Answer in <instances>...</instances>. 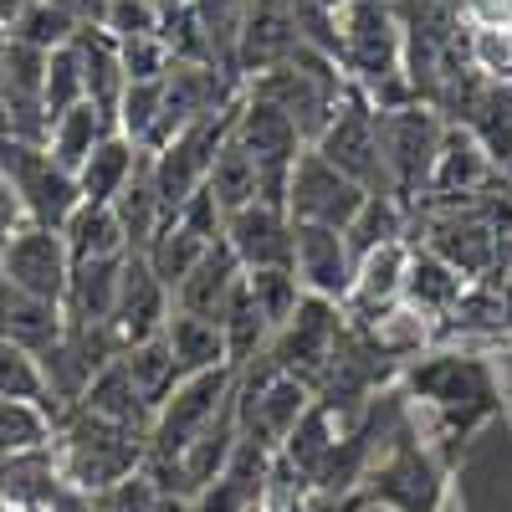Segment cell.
<instances>
[{
  "label": "cell",
  "instance_id": "cell-1",
  "mask_svg": "<svg viewBox=\"0 0 512 512\" xmlns=\"http://www.w3.org/2000/svg\"><path fill=\"white\" fill-rule=\"evenodd\" d=\"M405 395L431 405V415H436V441L431 446L451 461H456V446L472 441L502 405L492 364L482 354H466V349L420 354L405 369Z\"/></svg>",
  "mask_w": 512,
  "mask_h": 512
},
{
  "label": "cell",
  "instance_id": "cell-2",
  "mask_svg": "<svg viewBox=\"0 0 512 512\" xmlns=\"http://www.w3.org/2000/svg\"><path fill=\"white\" fill-rule=\"evenodd\" d=\"M52 451L62 466V482L77 497H98V492L144 472L149 436L128 431V425H113V420H98L88 410H67L52 431Z\"/></svg>",
  "mask_w": 512,
  "mask_h": 512
},
{
  "label": "cell",
  "instance_id": "cell-3",
  "mask_svg": "<svg viewBox=\"0 0 512 512\" xmlns=\"http://www.w3.org/2000/svg\"><path fill=\"white\" fill-rule=\"evenodd\" d=\"M451 456H441L431 441H420L415 431H395L390 451L374 456V466L359 482L364 512H446L451 492Z\"/></svg>",
  "mask_w": 512,
  "mask_h": 512
},
{
  "label": "cell",
  "instance_id": "cell-4",
  "mask_svg": "<svg viewBox=\"0 0 512 512\" xmlns=\"http://www.w3.org/2000/svg\"><path fill=\"white\" fill-rule=\"evenodd\" d=\"M231 405H236V369L231 364L180 379V390L159 405V415L149 425V456L144 461H180Z\"/></svg>",
  "mask_w": 512,
  "mask_h": 512
},
{
  "label": "cell",
  "instance_id": "cell-5",
  "mask_svg": "<svg viewBox=\"0 0 512 512\" xmlns=\"http://www.w3.org/2000/svg\"><path fill=\"white\" fill-rule=\"evenodd\" d=\"M0 175H6V185L16 190V205H21L26 226L62 231L72 221V210L82 205L77 180L47 154V144H26V139L6 134V128H0Z\"/></svg>",
  "mask_w": 512,
  "mask_h": 512
},
{
  "label": "cell",
  "instance_id": "cell-6",
  "mask_svg": "<svg viewBox=\"0 0 512 512\" xmlns=\"http://www.w3.org/2000/svg\"><path fill=\"white\" fill-rule=\"evenodd\" d=\"M446 144V128L431 108L400 103V108H379V154H384V190L400 205L415 200L420 190H431V169Z\"/></svg>",
  "mask_w": 512,
  "mask_h": 512
},
{
  "label": "cell",
  "instance_id": "cell-7",
  "mask_svg": "<svg viewBox=\"0 0 512 512\" xmlns=\"http://www.w3.org/2000/svg\"><path fill=\"white\" fill-rule=\"evenodd\" d=\"M338 175H349L354 185H364L369 195H390L384 190V154H379V108L369 103L364 88H349L338 98L328 128L313 144Z\"/></svg>",
  "mask_w": 512,
  "mask_h": 512
},
{
  "label": "cell",
  "instance_id": "cell-8",
  "mask_svg": "<svg viewBox=\"0 0 512 512\" xmlns=\"http://www.w3.org/2000/svg\"><path fill=\"white\" fill-rule=\"evenodd\" d=\"M369 190L354 185L349 175L318 154V149H303L292 164V185H287V216L292 221H308V226H328V231H349L354 216L364 210Z\"/></svg>",
  "mask_w": 512,
  "mask_h": 512
},
{
  "label": "cell",
  "instance_id": "cell-9",
  "mask_svg": "<svg viewBox=\"0 0 512 512\" xmlns=\"http://www.w3.org/2000/svg\"><path fill=\"white\" fill-rule=\"evenodd\" d=\"M0 277H6L16 292L36 297V303L62 308L67 282H72V251H67L62 231L16 226L11 241H6V256H0Z\"/></svg>",
  "mask_w": 512,
  "mask_h": 512
},
{
  "label": "cell",
  "instance_id": "cell-10",
  "mask_svg": "<svg viewBox=\"0 0 512 512\" xmlns=\"http://www.w3.org/2000/svg\"><path fill=\"white\" fill-rule=\"evenodd\" d=\"M354 267H359V256L344 231L292 221V277L308 297H323V303L344 308V297L354 287Z\"/></svg>",
  "mask_w": 512,
  "mask_h": 512
},
{
  "label": "cell",
  "instance_id": "cell-11",
  "mask_svg": "<svg viewBox=\"0 0 512 512\" xmlns=\"http://www.w3.org/2000/svg\"><path fill=\"white\" fill-rule=\"evenodd\" d=\"M175 318V297L169 287L149 272V262L139 251L123 256V277H118V303H113V333L128 344H144V338H159L164 323Z\"/></svg>",
  "mask_w": 512,
  "mask_h": 512
},
{
  "label": "cell",
  "instance_id": "cell-12",
  "mask_svg": "<svg viewBox=\"0 0 512 512\" xmlns=\"http://www.w3.org/2000/svg\"><path fill=\"white\" fill-rule=\"evenodd\" d=\"M344 62L364 82L400 72V21L379 0H349L344 6Z\"/></svg>",
  "mask_w": 512,
  "mask_h": 512
},
{
  "label": "cell",
  "instance_id": "cell-13",
  "mask_svg": "<svg viewBox=\"0 0 512 512\" xmlns=\"http://www.w3.org/2000/svg\"><path fill=\"white\" fill-rule=\"evenodd\" d=\"M221 241L241 262V272H267V267H292V216L272 205H241L226 216Z\"/></svg>",
  "mask_w": 512,
  "mask_h": 512
},
{
  "label": "cell",
  "instance_id": "cell-14",
  "mask_svg": "<svg viewBox=\"0 0 512 512\" xmlns=\"http://www.w3.org/2000/svg\"><path fill=\"white\" fill-rule=\"evenodd\" d=\"M231 139L256 159V169H287V164H297V154H303V134H297V123L282 108L251 98V93L236 103Z\"/></svg>",
  "mask_w": 512,
  "mask_h": 512
},
{
  "label": "cell",
  "instance_id": "cell-15",
  "mask_svg": "<svg viewBox=\"0 0 512 512\" xmlns=\"http://www.w3.org/2000/svg\"><path fill=\"white\" fill-rule=\"evenodd\" d=\"M425 251H436L441 262H451L461 277H482L502 256V231L487 216H477V210H456V216H446V221L431 226Z\"/></svg>",
  "mask_w": 512,
  "mask_h": 512
},
{
  "label": "cell",
  "instance_id": "cell-16",
  "mask_svg": "<svg viewBox=\"0 0 512 512\" xmlns=\"http://www.w3.org/2000/svg\"><path fill=\"white\" fill-rule=\"evenodd\" d=\"M241 262L231 256L226 241H216L205 256H200V267L175 287V313H190V318H205V323H221L226 303H231V292L241 287Z\"/></svg>",
  "mask_w": 512,
  "mask_h": 512
},
{
  "label": "cell",
  "instance_id": "cell-17",
  "mask_svg": "<svg viewBox=\"0 0 512 512\" xmlns=\"http://www.w3.org/2000/svg\"><path fill=\"white\" fill-rule=\"evenodd\" d=\"M72 487L62 482V466H57V451L52 446H36V451H21V456H6L0 461V502L11 512L16 507H62Z\"/></svg>",
  "mask_w": 512,
  "mask_h": 512
},
{
  "label": "cell",
  "instance_id": "cell-18",
  "mask_svg": "<svg viewBox=\"0 0 512 512\" xmlns=\"http://www.w3.org/2000/svg\"><path fill=\"white\" fill-rule=\"evenodd\" d=\"M472 287L451 262H441L436 251H410V267H405V308H415L420 318H451V308L461 303V292Z\"/></svg>",
  "mask_w": 512,
  "mask_h": 512
},
{
  "label": "cell",
  "instance_id": "cell-19",
  "mask_svg": "<svg viewBox=\"0 0 512 512\" xmlns=\"http://www.w3.org/2000/svg\"><path fill=\"white\" fill-rule=\"evenodd\" d=\"M144 164V149L139 144H128L123 134H108L88 159H82V169H77V195L88 200V205H113L118 195H123V185L134 180V169Z\"/></svg>",
  "mask_w": 512,
  "mask_h": 512
},
{
  "label": "cell",
  "instance_id": "cell-20",
  "mask_svg": "<svg viewBox=\"0 0 512 512\" xmlns=\"http://www.w3.org/2000/svg\"><path fill=\"white\" fill-rule=\"evenodd\" d=\"M77 410H88L98 420H113V425H128V431H144V436H149V425H154V410L139 400L134 379H128V369H123V354L108 369L93 374V384L82 390Z\"/></svg>",
  "mask_w": 512,
  "mask_h": 512
},
{
  "label": "cell",
  "instance_id": "cell-21",
  "mask_svg": "<svg viewBox=\"0 0 512 512\" xmlns=\"http://www.w3.org/2000/svg\"><path fill=\"white\" fill-rule=\"evenodd\" d=\"M118 277H123V256H108V262H72V282H67V297H62L67 323H113Z\"/></svg>",
  "mask_w": 512,
  "mask_h": 512
},
{
  "label": "cell",
  "instance_id": "cell-22",
  "mask_svg": "<svg viewBox=\"0 0 512 512\" xmlns=\"http://www.w3.org/2000/svg\"><path fill=\"white\" fill-rule=\"evenodd\" d=\"M108 134H118V123H113L103 108H93V103H77L72 113H62V118L47 128V154L67 169V175H77L82 159H88Z\"/></svg>",
  "mask_w": 512,
  "mask_h": 512
},
{
  "label": "cell",
  "instance_id": "cell-23",
  "mask_svg": "<svg viewBox=\"0 0 512 512\" xmlns=\"http://www.w3.org/2000/svg\"><path fill=\"white\" fill-rule=\"evenodd\" d=\"M492 175V159H487V149L466 134H446V144H441V154H436V169H431V190L425 195H441V200H456V195H472L482 180Z\"/></svg>",
  "mask_w": 512,
  "mask_h": 512
},
{
  "label": "cell",
  "instance_id": "cell-24",
  "mask_svg": "<svg viewBox=\"0 0 512 512\" xmlns=\"http://www.w3.org/2000/svg\"><path fill=\"white\" fill-rule=\"evenodd\" d=\"M338 425H333V410L323 405V400H313L308 410H303V420L292 425V436L282 441V451H277V461H287L297 477L308 482V492H313V477H318V466L328 461V451L338 446Z\"/></svg>",
  "mask_w": 512,
  "mask_h": 512
},
{
  "label": "cell",
  "instance_id": "cell-25",
  "mask_svg": "<svg viewBox=\"0 0 512 512\" xmlns=\"http://www.w3.org/2000/svg\"><path fill=\"white\" fill-rule=\"evenodd\" d=\"M62 241L72 251V262H108V256H128V236L113 216V205H88L82 200L72 210V221L62 226Z\"/></svg>",
  "mask_w": 512,
  "mask_h": 512
},
{
  "label": "cell",
  "instance_id": "cell-26",
  "mask_svg": "<svg viewBox=\"0 0 512 512\" xmlns=\"http://www.w3.org/2000/svg\"><path fill=\"white\" fill-rule=\"evenodd\" d=\"M164 344H169V354H175V364H180L185 379L231 364V359H226V333H221V323H205V318H190V313H175V318L164 323Z\"/></svg>",
  "mask_w": 512,
  "mask_h": 512
},
{
  "label": "cell",
  "instance_id": "cell-27",
  "mask_svg": "<svg viewBox=\"0 0 512 512\" xmlns=\"http://www.w3.org/2000/svg\"><path fill=\"white\" fill-rule=\"evenodd\" d=\"M123 369H128V379H134V390H139V400L159 415V405L180 390V364H175V354H169V344H164V333L159 338H144V344H128L123 349Z\"/></svg>",
  "mask_w": 512,
  "mask_h": 512
},
{
  "label": "cell",
  "instance_id": "cell-28",
  "mask_svg": "<svg viewBox=\"0 0 512 512\" xmlns=\"http://www.w3.org/2000/svg\"><path fill=\"white\" fill-rule=\"evenodd\" d=\"M210 246H216V241H200L190 226H180V221H164V226L154 231V241H149L139 256L149 262V272L169 287V297H175V287H180V282L200 267V256H205Z\"/></svg>",
  "mask_w": 512,
  "mask_h": 512
},
{
  "label": "cell",
  "instance_id": "cell-29",
  "mask_svg": "<svg viewBox=\"0 0 512 512\" xmlns=\"http://www.w3.org/2000/svg\"><path fill=\"white\" fill-rule=\"evenodd\" d=\"M113 216L128 236V251H144L154 241V231L164 226V205H159V190H154V169H149V154L144 164L134 169V180L123 185V195L113 200Z\"/></svg>",
  "mask_w": 512,
  "mask_h": 512
},
{
  "label": "cell",
  "instance_id": "cell-30",
  "mask_svg": "<svg viewBox=\"0 0 512 512\" xmlns=\"http://www.w3.org/2000/svg\"><path fill=\"white\" fill-rule=\"evenodd\" d=\"M82 26H88V21H77L62 0H31V6L21 11V21L11 26V41L36 47V52H57V47H67Z\"/></svg>",
  "mask_w": 512,
  "mask_h": 512
},
{
  "label": "cell",
  "instance_id": "cell-31",
  "mask_svg": "<svg viewBox=\"0 0 512 512\" xmlns=\"http://www.w3.org/2000/svg\"><path fill=\"white\" fill-rule=\"evenodd\" d=\"M77 103H88V77H82V57L77 47L67 41V47H57L47 57V82H41V113H47V128L72 113Z\"/></svg>",
  "mask_w": 512,
  "mask_h": 512
},
{
  "label": "cell",
  "instance_id": "cell-32",
  "mask_svg": "<svg viewBox=\"0 0 512 512\" xmlns=\"http://www.w3.org/2000/svg\"><path fill=\"white\" fill-rule=\"evenodd\" d=\"M236 128V123H231ZM210 195H216V205L226 210H241V205H251L256 200V159L236 144V139H226L221 144V154H216V164H210Z\"/></svg>",
  "mask_w": 512,
  "mask_h": 512
},
{
  "label": "cell",
  "instance_id": "cell-33",
  "mask_svg": "<svg viewBox=\"0 0 512 512\" xmlns=\"http://www.w3.org/2000/svg\"><path fill=\"white\" fill-rule=\"evenodd\" d=\"M52 415L47 405L36 400H0V461L6 456H21V451H36V446H52Z\"/></svg>",
  "mask_w": 512,
  "mask_h": 512
},
{
  "label": "cell",
  "instance_id": "cell-34",
  "mask_svg": "<svg viewBox=\"0 0 512 512\" xmlns=\"http://www.w3.org/2000/svg\"><path fill=\"white\" fill-rule=\"evenodd\" d=\"M344 236H349L354 256H369V251L390 246V241H405V205L395 195H369Z\"/></svg>",
  "mask_w": 512,
  "mask_h": 512
},
{
  "label": "cell",
  "instance_id": "cell-35",
  "mask_svg": "<svg viewBox=\"0 0 512 512\" xmlns=\"http://www.w3.org/2000/svg\"><path fill=\"white\" fill-rule=\"evenodd\" d=\"M246 292H251L256 313H262V323H267L272 333H282V328H287V318L297 313V303H303V287H297L292 267L246 272Z\"/></svg>",
  "mask_w": 512,
  "mask_h": 512
},
{
  "label": "cell",
  "instance_id": "cell-36",
  "mask_svg": "<svg viewBox=\"0 0 512 512\" xmlns=\"http://www.w3.org/2000/svg\"><path fill=\"white\" fill-rule=\"evenodd\" d=\"M0 400H36L47 405V379H41V364L16 349L11 338H0Z\"/></svg>",
  "mask_w": 512,
  "mask_h": 512
},
{
  "label": "cell",
  "instance_id": "cell-37",
  "mask_svg": "<svg viewBox=\"0 0 512 512\" xmlns=\"http://www.w3.org/2000/svg\"><path fill=\"white\" fill-rule=\"evenodd\" d=\"M16 226H26L21 205H16V190L6 185V175H0V231H16Z\"/></svg>",
  "mask_w": 512,
  "mask_h": 512
},
{
  "label": "cell",
  "instance_id": "cell-38",
  "mask_svg": "<svg viewBox=\"0 0 512 512\" xmlns=\"http://www.w3.org/2000/svg\"><path fill=\"white\" fill-rule=\"evenodd\" d=\"M31 6V0H0V31H11L21 21V11Z\"/></svg>",
  "mask_w": 512,
  "mask_h": 512
},
{
  "label": "cell",
  "instance_id": "cell-39",
  "mask_svg": "<svg viewBox=\"0 0 512 512\" xmlns=\"http://www.w3.org/2000/svg\"><path fill=\"white\" fill-rule=\"evenodd\" d=\"M497 297H502V313H507V328H512V262L502 267V282H497Z\"/></svg>",
  "mask_w": 512,
  "mask_h": 512
},
{
  "label": "cell",
  "instance_id": "cell-40",
  "mask_svg": "<svg viewBox=\"0 0 512 512\" xmlns=\"http://www.w3.org/2000/svg\"><path fill=\"white\" fill-rule=\"evenodd\" d=\"M154 6H159V16H169V11H195L200 0H154Z\"/></svg>",
  "mask_w": 512,
  "mask_h": 512
},
{
  "label": "cell",
  "instance_id": "cell-41",
  "mask_svg": "<svg viewBox=\"0 0 512 512\" xmlns=\"http://www.w3.org/2000/svg\"><path fill=\"white\" fill-rule=\"evenodd\" d=\"M16 512H62V507H16Z\"/></svg>",
  "mask_w": 512,
  "mask_h": 512
},
{
  "label": "cell",
  "instance_id": "cell-42",
  "mask_svg": "<svg viewBox=\"0 0 512 512\" xmlns=\"http://www.w3.org/2000/svg\"><path fill=\"white\" fill-rule=\"evenodd\" d=\"M0 512H11V507H6V502H0Z\"/></svg>",
  "mask_w": 512,
  "mask_h": 512
}]
</instances>
